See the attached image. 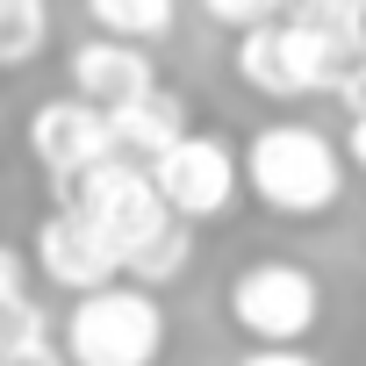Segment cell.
<instances>
[{
	"mask_svg": "<svg viewBox=\"0 0 366 366\" xmlns=\"http://www.w3.org/2000/svg\"><path fill=\"white\" fill-rule=\"evenodd\" d=\"M187 266H194V230L165 216V230H151V237L122 259V280L144 287V295H158V287H179V280H187Z\"/></svg>",
	"mask_w": 366,
	"mask_h": 366,
	"instance_id": "obj_12",
	"label": "cell"
},
{
	"mask_svg": "<svg viewBox=\"0 0 366 366\" xmlns=\"http://www.w3.org/2000/svg\"><path fill=\"white\" fill-rule=\"evenodd\" d=\"M302 36H316L337 65H359L366 58V0H295V8H280Z\"/></svg>",
	"mask_w": 366,
	"mask_h": 366,
	"instance_id": "obj_11",
	"label": "cell"
},
{
	"mask_svg": "<svg viewBox=\"0 0 366 366\" xmlns=\"http://www.w3.org/2000/svg\"><path fill=\"white\" fill-rule=\"evenodd\" d=\"M58 295H72V302H86V295H101V287H115L122 280V259L65 209V202H51L44 209V223H36V237H29V252H22Z\"/></svg>",
	"mask_w": 366,
	"mask_h": 366,
	"instance_id": "obj_8",
	"label": "cell"
},
{
	"mask_svg": "<svg viewBox=\"0 0 366 366\" xmlns=\"http://www.w3.org/2000/svg\"><path fill=\"white\" fill-rule=\"evenodd\" d=\"M237 172L259 194V209H273V216H330L345 194L337 137H323L316 122H295V115L252 129V144L237 151Z\"/></svg>",
	"mask_w": 366,
	"mask_h": 366,
	"instance_id": "obj_1",
	"label": "cell"
},
{
	"mask_svg": "<svg viewBox=\"0 0 366 366\" xmlns=\"http://www.w3.org/2000/svg\"><path fill=\"white\" fill-rule=\"evenodd\" d=\"M65 209H72L115 259H129L151 230H165V202H158V187H151V172L129 165V158H108V165H94L86 179H72Z\"/></svg>",
	"mask_w": 366,
	"mask_h": 366,
	"instance_id": "obj_6",
	"label": "cell"
},
{
	"mask_svg": "<svg viewBox=\"0 0 366 366\" xmlns=\"http://www.w3.org/2000/svg\"><path fill=\"white\" fill-rule=\"evenodd\" d=\"M65 79H72V101L115 115V108H129L137 94L158 86V65H151V51H129V44H108V36H79L65 51Z\"/></svg>",
	"mask_w": 366,
	"mask_h": 366,
	"instance_id": "obj_9",
	"label": "cell"
},
{
	"mask_svg": "<svg viewBox=\"0 0 366 366\" xmlns=\"http://www.w3.org/2000/svg\"><path fill=\"white\" fill-rule=\"evenodd\" d=\"M51 366H65V359H51Z\"/></svg>",
	"mask_w": 366,
	"mask_h": 366,
	"instance_id": "obj_19",
	"label": "cell"
},
{
	"mask_svg": "<svg viewBox=\"0 0 366 366\" xmlns=\"http://www.w3.org/2000/svg\"><path fill=\"white\" fill-rule=\"evenodd\" d=\"M179 137H194V108H187V94L179 86H151V94H137L129 108H115L108 115V144H115V158H129V165H158Z\"/></svg>",
	"mask_w": 366,
	"mask_h": 366,
	"instance_id": "obj_10",
	"label": "cell"
},
{
	"mask_svg": "<svg viewBox=\"0 0 366 366\" xmlns=\"http://www.w3.org/2000/svg\"><path fill=\"white\" fill-rule=\"evenodd\" d=\"M58 345H51V309L36 295L0 309V366H51Z\"/></svg>",
	"mask_w": 366,
	"mask_h": 366,
	"instance_id": "obj_14",
	"label": "cell"
},
{
	"mask_svg": "<svg viewBox=\"0 0 366 366\" xmlns=\"http://www.w3.org/2000/svg\"><path fill=\"white\" fill-rule=\"evenodd\" d=\"M86 15H94V36L129 44V51H151L158 36L179 29V8H172V0H94Z\"/></svg>",
	"mask_w": 366,
	"mask_h": 366,
	"instance_id": "obj_13",
	"label": "cell"
},
{
	"mask_svg": "<svg viewBox=\"0 0 366 366\" xmlns=\"http://www.w3.org/2000/svg\"><path fill=\"white\" fill-rule=\"evenodd\" d=\"M230 323L252 337V352H302V337L323 323V280L302 259H252L223 287Z\"/></svg>",
	"mask_w": 366,
	"mask_h": 366,
	"instance_id": "obj_3",
	"label": "cell"
},
{
	"mask_svg": "<svg viewBox=\"0 0 366 366\" xmlns=\"http://www.w3.org/2000/svg\"><path fill=\"white\" fill-rule=\"evenodd\" d=\"M165 337H172V316L158 295L115 280L86 302L65 309L58 323V359L65 366H158L165 359Z\"/></svg>",
	"mask_w": 366,
	"mask_h": 366,
	"instance_id": "obj_2",
	"label": "cell"
},
{
	"mask_svg": "<svg viewBox=\"0 0 366 366\" xmlns=\"http://www.w3.org/2000/svg\"><path fill=\"white\" fill-rule=\"evenodd\" d=\"M151 172V187H158V202H165V216L172 223H216V216H230L237 209V194H244V172H237V144H223L216 129H194V137H179L158 165H144Z\"/></svg>",
	"mask_w": 366,
	"mask_h": 366,
	"instance_id": "obj_4",
	"label": "cell"
},
{
	"mask_svg": "<svg viewBox=\"0 0 366 366\" xmlns=\"http://www.w3.org/2000/svg\"><path fill=\"white\" fill-rule=\"evenodd\" d=\"M216 29H237V36H252V29H266L280 8H273V0H209V8H202Z\"/></svg>",
	"mask_w": 366,
	"mask_h": 366,
	"instance_id": "obj_15",
	"label": "cell"
},
{
	"mask_svg": "<svg viewBox=\"0 0 366 366\" xmlns=\"http://www.w3.org/2000/svg\"><path fill=\"white\" fill-rule=\"evenodd\" d=\"M230 65H237V79H244L252 94H266V101H309V94H337V79L352 72V65H337V58L316 44V36H302L287 15H273L266 29L237 36Z\"/></svg>",
	"mask_w": 366,
	"mask_h": 366,
	"instance_id": "obj_5",
	"label": "cell"
},
{
	"mask_svg": "<svg viewBox=\"0 0 366 366\" xmlns=\"http://www.w3.org/2000/svg\"><path fill=\"white\" fill-rule=\"evenodd\" d=\"M237 366H323L316 352H244Z\"/></svg>",
	"mask_w": 366,
	"mask_h": 366,
	"instance_id": "obj_18",
	"label": "cell"
},
{
	"mask_svg": "<svg viewBox=\"0 0 366 366\" xmlns=\"http://www.w3.org/2000/svg\"><path fill=\"white\" fill-rule=\"evenodd\" d=\"M337 151H345V165H352V172H366V115H352V122H345V144H337Z\"/></svg>",
	"mask_w": 366,
	"mask_h": 366,
	"instance_id": "obj_17",
	"label": "cell"
},
{
	"mask_svg": "<svg viewBox=\"0 0 366 366\" xmlns=\"http://www.w3.org/2000/svg\"><path fill=\"white\" fill-rule=\"evenodd\" d=\"M337 101H345L352 115H366V58H359V65H352V72L337 79Z\"/></svg>",
	"mask_w": 366,
	"mask_h": 366,
	"instance_id": "obj_16",
	"label": "cell"
},
{
	"mask_svg": "<svg viewBox=\"0 0 366 366\" xmlns=\"http://www.w3.org/2000/svg\"><path fill=\"white\" fill-rule=\"evenodd\" d=\"M29 158L44 165V179H51L58 202H65L72 179H86L94 165L115 158V144H108V115L86 108V101H72V94L36 101V108H29Z\"/></svg>",
	"mask_w": 366,
	"mask_h": 366,
	"instance_id": "obj_7",
	"label": "cell"
}]
</instances>
